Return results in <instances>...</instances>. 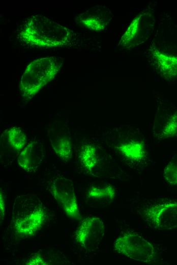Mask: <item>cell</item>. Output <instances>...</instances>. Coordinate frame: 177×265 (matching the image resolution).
I'll return each mask as SVG.
<instances>
[{
    "label": "cell",
    "mask_w": 177,
    "mask_h": 265,
    "mask_svg": "<svg viewBox=\"0 0 177 265\" xmlns=\"http://www.w3.org/2000/svg\"><path fill=\"white\" fill-rule=\"evenodd\" d=\"M62 63L54 57L42 58L33 61L23 72L19 89L24 100L32 99L55 77Z\"/></svg>",
    "instance_id": "3957f363"
},
{
    "label": "cell",
    "mask_w": 177,
    "mask_h": 265,
    "mask_svg": "<svg viewBox=\"0 0 177 265\" xmlns=\"http://www.w3.org/2000/svg\"><path fill=\"white\" fill-rule=\"evenodd\" d=\"M113 141L114 149L126 163L132 166L145 163L148 158L146 140L138 129L129 126L117 127Z\"/></svg>",
    "instance_id": "277c9868"
},
{
    "label": "cell",
    "mask_w": 177,
    "mask_h": 265,
    "mask_svg": "<svg viewBox=\"0 0 177 265\" xmlns=\"http://www.w3.org/2000/svg\"><path fill=\"white\" fill-rule=\"evenodd\" d=\"M153 135L159 140L177 135V109L171 106L159 108L154 120Z\"/></svg>",
    "instance_id": "8fae6325"
},
{
    "label": "cell",
    "mask_w": 177,
    "mask_h": 265,
    "mask_svg": "<svg viewBox=\"0 0 177 265\" xmlns=\"http://www.w3.org/2000/svg\"><path fill=\"white\" fill-rule=\"evenodd\" d=\"M115 196V190L111 186L93 187L88 191L87 197L96 201H111Z\"/></svg>",
    "instance_id": "e0dca14e"
},
{
    "label": "cell",
    "mask_w": 177,
    "mask_h": 265,
    "mask_svg": "<svg viewBox=\"0 0 177 265\" xmlns=\"http://www.w3.org/2000/svg\"><path fill=\"white\" fill-rule=\"evenodd\" d=\"M45 151L42 140H35L27 145L17 158L19 167L27 172H35L41 165Z\"/></svg>",
    "instance_id": "7c38bea8"
},
{
    "label": "cell",
    "mask_w": 177,
    "mask_h": 265,
    "mask_svg": "<svg viewBox=\"0 0 177 265\" xmlns=\"http://www.w3.org/2000/svg\"><path fill=\"white\" fill-rule=\"evenodd\" d=\"M51 194L70 218L80 217L74 187L72 181L62 176L53 178L49 186Z\"/></svg>",
    "instance_id": "52a82bcc"
},
{
    "label": "cell",
    "mask_w": 177,
    "mask_h": 265,
    "mask_svg": "<svg viewBox=\"0 0 177 265\" xmlns=\"http://www.w3.org/2000/svg\"><path fill=\"white\" fill-rule=\"evenodd\" d=\"M146 221L159 229L177 228V202H167L147 206L143 210Z\"/></svg>",
    "instance_id": "9c48e42d"
},
{
    "label": "cell",
    "mask_w": 177,
    "mask_h": 265,
    "mask_svg": "<svg viewBox=\"0 0 177 265\" xmlns=\"http://www.w3.org/2000/svg\"><path fill=\"white\" fill-rule=\"evenodd\" d=\"M9 145L17 151H21L27 144L26 135L20 127H13L7 132Z\"/></svg>",
    "instance_id": "2e32d148"
},
{
    "label": "cell",
    "mask_w": 177,
    "mask_h": 265,
    "mask_svg": "<svg viewBox=\"0 0 177 265\" xmlns=\"http://www.w3.org/2000/svg\"><path fill=\"white\" fill-rule=\"evenodd\" d=\"M72 36L70 30L42 15L28 17L19 34L20 39L25 43L47 48L66 45Z\"/></svg>",
    "instance_id": "6da1fadb"
},
{
    "label": "cell",
    "mask_w": 177,
    "mask_h": 265,
    "mask_svg": "<svg viewBox=\"0 0 177 265\" xmlns=\"http://www.w3.org/2000/svg\"><path fill=\"white\" fill-rule=\"evenodd\" d=\"M47 218L45 207L39 198L33 195L17 197L12 209V223L19 237L34 235L43 227Z\"/></svg>",
    "instance_id": "7a4b0ae2"
},
{
    "label": "cell",
    "mask_w": 177,
    "mask_h": 265,
    "mask_svg": "<svg viewBox=\"0 0 177 265\" xmlns=\"http://www.w3.org/2000/svg\"><path fill=\"white\" fill-rule=\"evenodd\" d=\"M104 235L103 221L98 217H91L80 222L75 231V238L84 249L92 251L98 247Z\"/></svg>",
    "instance_id": "ba28073f"
},
{
    "label": "cell",
    "mask_w": 177,
    "mask_h": 265,
    "mask_svg": "<svg viewBox=\"0 0 177 265\" xmlns=\"http://www.w3.org/2000/svg\"><path fill=\"white\" fill-rule=\"evenodd\" d=\"M153 57L159 72L165 78L171 79L177 76V56L156 50Z\"/></svg>",
    "instance_id": "5bb4252c"
},
{
    "label": "cell",
    "mask_w": 177,
    "mask_h": 265,
    "mask_svg": "<svg viewBox=\"0 0 177 265\" xmlns=\"http://www.w3.org/2000/svg\"><path fill=\"white\" fill-rule=\"evenodd\" d=\"M113 247L117 253L138 262L150 263L156 258L152 244L136 233L121 235L114 241Z\"/></svg>",
    "instance_id": "5b68a950"
},
{
    "label": "cell",
    "mask_w": 177,
    "mask_h": 265,
    "mask_svg": "<svg viewBox=\"0 0 177 265\" xmlns=\"http://www.w3.org/2000/svg\"><path fill=\"white\" fill-rule=\"evenodd\" d=\"M28 265H47L49 263L40 253H37L32 256L26 261Z\"/></svg>",
    "instance_id": "d6986e66"
},
{
    "label": "cell",
    "mask_w": 177,
    "mask_h": 265,
    "mask_svg": "<svg viewBox=\"0 0 177 265\" xmlns=\"http://www.w3.org/2000/svg\"><path fill=\"white\" fill-rule=\"evenodd\" d=\"M112 18L111 11L106 7H93L81 13L77 20L80 24L90 30L102 31L107 26Z\"/></svg>",
    "instance_id": "4fadbf2b"
},
{
    "label": "cell",
    "mask_w": 177,
    "mask_h": 265,
    "mask_svg": "<svg viewBox=\"0 0 177 265\" xmlns=\"http://www.w3.org/2000/svg\"><path fill=\"white\" fill-rule=\"evenodd\" d=\"M48 136L51 147L61 159L68 161L72 157L71 137L66 124L56 121L48 130Z\"/></svg>",
    "instance_id": "30bf717a"
},
{
    "label": "cell",
    "mask_w": 177,
    "mask_h": 265,
    "mask_svg": "<svg viewBox=\"0 0 177 265\" xmlns=\"http://www.w3.org/2000/svg\"><path fill=\"white\" fill-rule=\"evenodd\" d=\"M6 211V201L5 199V196L2 192V190L1 191L0 194V218L1 221L3 219Z\"/></svg>",
    "instance_id": "ffe728a7"
},
{
    "label": "cell",
    "mask_w": 177,
    "mask_h": 265,
    "mask_svg": "<svg viewBox=\"0 0 177 265\" xmlns=\"http://www.w3.org/2000/svg\"><path fill=\"white\" fill-rule=\"evenodd\" d=\"M164 177L170 184L177 186V160L170 161L165 167Z\"/></svg>",
    "instance_id": "ac0fdd59"
},
{
    "label": "cell",
    "mask_w": 177,
    "mask_h": 265,
    "mask_svg": "<svg viewBox=\"0 0 177 265\" xmlns=\"http://www.w3.org/2000/svg\"><path fill=\"white\" fill-rule=\"evenodd\" d=\"M155 19L150 12H143L132 21L122 36L119 44L131 48L146 42L151 36L154 29Z\"/></svg>",
    "instance_id": "8992f818"
},
{
    "label": "cell",
    "mask_w": 177,
    "mask_h": 265,
    "mask_svg": "<svg viewBox=\"0 0 177 265\" xmlns=\"http://www.w3.org/2000/svg\"><path fill=\"white\" fill-rule=\"evenodd\" d=\"M79 158L83 168L90 172L93 171L99 162L98 151L96 146L91 144L82 145Z\"/></svg>",
    "instance_id": "9a60e30c"
}]
</instances>
